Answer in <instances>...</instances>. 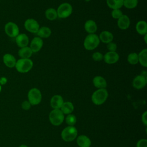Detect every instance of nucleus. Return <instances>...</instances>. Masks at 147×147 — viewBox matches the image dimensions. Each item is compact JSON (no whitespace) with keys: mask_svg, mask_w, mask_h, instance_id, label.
<instances>
[{"mask_svg":"<svg viewBox=\"0 0 147 147\" xmlns=\"http://www.w3.org/2000/svg\"><path fill=\"white\" fill-rule=\"evenodd\" d=\"M28 98L31 105H37L41 101V92L37 88H32L28 92Z\"/></svg>","mask_w":147,"mask_h":147,"instance_id":"0eeeda50","label":"nucleus"},{"mask_svg":"<svg viewBox=\"0 0 147 147\" xmlns=\"http://www.w3.org/2000/svg\"><path fill=\"white\" fill-rule=\"evenodd\" d=\"M45 16L48 20H55L57 18V11L53 8H48L45 11Z\"/></svg>","mask_w":147,"mask_h":147,"instance_id":"bb28decb","label":"nucleus"},{"mask_svg":"<svg viewBox=\"0 0 147 147\" xmlns=\"http://www.w3.org/2000/svg\"><path fill=\"white\" fill-rule=\"evenodd\" d=\"M144 41H145V43H147V34H145V35H144Z\"/></svg>","mask_w":147,"mask_h":147,"instance_id":"4c0bfd02","label":"nucleus"},{"mask_svg":"<svg viewBox=\"0 0 147 147\" xmlns=\"http://www.w3.org/2000/svg\"><path fill=\"white\" fill-rule=\"evenodd\" d=\"M31 106V104L30 103V102L28 100H25L22 103L21 105V107L22 108L25 110H28L30 108Z\"/></svg>","mask_w":147,"mask_h":147,"instance_id":"f704fd0d","label":"nucleus"},{"mask_svg":"<svg viewBox=\"0 0 147 147\" xmlns=\"http://www.w3.org/2000/svg\"><path fill=\"white\" fill-rule=\"evenodd\" d=\"M146 78L141 75H137L133 80V86L138 90L143 88L146 84Z\"/></svg>","mask_w":147,"mask_h":147,"instance_id":"f8f14e48","label":"nucleus"},{"mask_svg":"<svg viewBox=\"0 0 147 147\" xmlns=\"http://www.w3.org/2000/svg\"><path fill=\"white\" fill-rule=\"evenodd\" d=\"M33 54V52L29 47L26 46L25 47L20 48L18 51V55L22 59H30Z\"/></svg>","mask_w":147,"mask_h":147,"instance_id":"aec40b11","label":"nucleus"},{"mask_svg":"<svg viewBox=\"0 0 147 147\" xmlns=\"http://www.w3.org/2000/svg\"><path fill=\"white\" fill-rule=\"evenodd\" d=\"M33 66V63L30 59L20 58L17 60L15 68L18 72L24 74L30 71Z\"/></svg>","mask_w":147,"mask_h":147,"instance_id":"f257e3e1","label":"nucleus"},{"mask_svg":"<svg viewBox=\"0 0 147 147\" xmlns=\"http://www.w3.org/2000/svg\"><path fill=\"white\" fill-rule=\"evenodd\" d=\"M99 43L100 40L98 35L95 33L88 34L84 38L83 45L86 50L92 51L95 49Z\"/></svg>","mask_w":147,"mask_h":147,"instance_id":"f03ea898","label":"nucleus"},{"mask_svg":"<svg viewBox=\"0 0 147 147\" xmlns=\"http://www.w3.org/2000/svg\"><path fill=\"white\" fill-rule=\"evenodd\" d=\"M1 86L0 85V92H1Z\"/></svg>","mask_w":147,"mask_h":147,"instance_id":"a19ab883","label":"nucleus"},{"mask_svg":"<svg viewBox=\"0 0 147 147\" xmlns=\"http://www.w3.org/2000/svg\"><path fill=\"white\" fill-rule=\"evenodd\" d=\"M86 2H90L91 0H84Z\"/></svg>","mask_w":147,"mask_h":147,"instance_id":"ea45409f","label":"nucleus"},{"mask_svg":"<svg viewBox=\"0 0 147 147\" xmlns=\"http://www.w3.org/2000/svg\"><path fill=\"white\" fill-rule=\"evenodd\" d=\"M72 10V6L71 4L67 2L63 3L59 6L56 10L57 17L60 18H66L71 16Z\"/></svg>","mask_w":147,"mask_h":147,"instance_id":"423d86ee","label":"nucleus"},{"mask_svg":"<svg viewBox=\"0 0 147 147\" xmlns=\"http://www.w3.org/2000/svg\"><path fill=\"white\" fill-rule=\"evenodd\" d=\"M108 95L109 94L106 88L98 89L93 92L91 100L95 105H100L106 100Z\"/></svg>","mask_w":147,"mask_h":147,"instance_id":"7ed1b4c3","label":"nucleus"},{"mask_svg":"<svg viewBox=\"0 0 147 147\" xmlns=\"http://www.w3.org/2000/svg\"><path fill=\"white\" fill-rule=\"evenodd\" d=\"M107 48L109 51L110 52H116L117 49V45L116 43L111 41L108 44H107Z\"/></svg>","mask_w":147,"mask_h":147,"instance_id":"473e14b6","label":"nucleus"},{"mask_svg":"<svg viewBox=\"0 0 147 147\" xmlns=\"http://www.w3.org/2000/svg\"><path fill=\"white\" fill-rule=\"evenodd\" d=\"M74 109V106L71 102H65L60 107V110L65 114H71Z\"/></svg>","mask_w":147,"mask_h":147,"instance_id":"a878e982","label":"nucleus"},{"mask_svg":"<svg viewBox=\"0 0 147 147\" xmlns=\"http://www.w3.org/2000/svg\"><path fill=\"white\" fill-rule=\"evenodd\" d=\"M63 103V98L60 95L53 96L50 101L51 106L53 109H60Z\"/></svg>","mask_w":147,"mask_h":147,"instance_id":"dca6fc26","label":"nucleus"},{"mask_svg":"<svg viewBox=\"0 0 147 147\" xmlns=\"http://www.w3.org/2000/svg\"><path fill=\"white\" fill-rule=\"evenodd\" d=\"M136 147H147V140L146 139L139 140L137 143Z\"/></svg>","mask_w":147,"mask_h":147,"instance_id":"72a5a7b5","label":"nucleus"},{"mask_svg":"<svg viewBox=\"0 0 147 147\" xmlns=\"http://www.w3.org/2000/svg\"><path fill=\"white\" fill-rule=\"evenodd\" d=\"M16 42L20 48L28 46L29 40L28 36L25 33H19L16 37Z\"/></svg>","mask_w":147,"mask_h":147,"instance_id":"ddd939ff","label":"nucleus"},{"mask_svg":"<svg viewBox=\"0 0 147 147\" xmlns=\"http://www.w3.org/2000/svg\"><path fill=\"white\" fill-rule=\"evenodd\" d=\"M146 114H147V112L145 111L144 112V113L142 114V121L144 123V124L146 126L147 125V118H146Z\"/></svg>","mask_w":147,"mask_h":147,"instance_id":"c9c22d12","label":"nucleus"},{"mask_svg":"<svg viewBox=\"0 0 147 147\" xmlns=\"http://www.w3.org/2000/svg\"><path fill=\"white\" fill-rule=\"evenodd\" d=\"M65 122L69 126H74L76 122V118L74 114H69L67 116Z\"/></svg>","mask_w":147,"mask_h":147,"instance_id":"c756f323","label":"nucleus"},{"mask_svg":"<svg viewBox=\"0 0 147 147\" xmlns=\"http://www.w3.org/2000/svg\"><path fill=\"white\" fill-rule=\"evenodd\" d=\"M111 14V16L113 18L118 20L123 14L122 11L119 9H113Z\"/></svg>","mask_w":147,"mask_h":147,"instance_id":"7c9ffc66","label":"nucleus"},{"mask_svg":"<svg viewBox=\"0 0 147 147\" xmlns=\"http://www.w3.org/2000/svg\"><path fill=\"white\" fill-rule=\"evenodd\" d=\"M130 24V21L129 17L126 14H123L117 20L118 27L122 30L127 29Z\"/></svg>","mask_w":147,"mask_h":147,"instance_id":"4468645a","label":"nucleus"},{"mask_svg":"<svg viewBox=\"0 0 147 147\" xmlns=\"http://www.w3.org/2000/svg\"><path fill=\"white\" fill-rule=\"evenodd\" d=\"M92 83L94 86L98 89L106 88L107 87V82L106 79L101 76H95L93 78Z\"/></svg>","mask_w":147,"mask_h":147,"instance_id":"a211bd4d","label":"nucleus"},{"mask_svg":"<svg viewBox=\"0 0 147 147\" xmlns=\"http://www.w3.org/2000/svg\"><path fill=\"white\" fill-rule=\"evenodd\" d=\"M100 41H102L103 43L108 44L113 40V34L109 31L104 30L102 31L98 36Z\"/></svg>","mask_w":147,"mask_h":147,"instance_id":"6ab92c4d","label":"nucleus"},{"mask_svg":"<svg viewBox=\"0 0 147 147\" xmlns=\"http://www.w3.org/2000/svg\"><path fill=\"white\" fill-rule=\"evenodd\" d=\"M7 82V79L6 78L3 76L0 78V85H4Z\"/></svg>","mask_w":147,"mask_h":147,"instance_id":"e433bc0d","label":"nucleus"},{"mask_svg":"<svg viewBox=\"0 0 147 147\" xmlns=\"http://www.w3.org/2000/svg\"><path fill=\"white\" fill-rule=\"evenodd\" d=\"M19 147H29V146H28L27 145H21Z\"/></svg>","mask_w":147,"mask_h":147,"instance_id":"58836bf2","label":"nucleus"},{"mask_svg":"<svg viewBox=\"0 0 147 147\" xmlns=\"http://www.w3.org/2000/svg\"><path fill=\"white\" fill-rule=\"evenodd\" d=\"M84 29L88 34H94L97 30V25L92 20H88L84 24Z\"/></svg>","mask_w":147,"mask_h":147,"instance_id":"f3484780","label":"nucleus"},{"mask_svg":"<svg viewBox=\"0 0 147 147\" xmlns=\"http://www.w3.org/2000/svg\"><path fill=\"white\" fill-rule=\"evenodd\" d=\"M127 62L132 65L137 64L138 63V54L136 52H132L128 55L127 57Z\"/></svg>","mask_w":147,"mask_h":147,"instance_id":"cd10ccee","label":"nucleus"},{"mask_svg":"<svg viewBox=\"0 0 147 147\" xmlns=\"http://www.w3.org/2000/svg\"><path fill=\"white\" fill-rule=\"evenodd\" d=\"M42 46L43 41L42 38L39 37H35L31 41L29 47L33 53H36L41 50Z\"/></svg>","mask_w":147,"mask_h":147,"instance_id":"9b49d317","label":"nucleus"},{"mask_svg":"<svg viewBox=\"0 0 147 147\" xmlns=\"http://www.w3.org/2000/svg\"><path fill=\"white\" fill-rule=\"evenodd\" d=\"M92 58L95 61H100L103 60V55L99 52H95L92 55Z\"/></svg>","mask_w":147,"mask_h":147,"instance_id":"2f4dec72","label":"nucleus"},{"mask_svg":"<svg viewBox=\"0 0 147 147\" xmlns=\"http://www.w3.org/2000/svg\"><path fill=\"white\" fill-rule=\"evenodd\" d=\"M61 136L64 141L71 142L76 138L78 130L74 126H68L63 130Z\"/></svg>","mask_w":147,"mask_h":147,"instance_id":"20e7f679","label":"nucleus"},{"mask_svg":"<svg viewBox=\"0 0 147 147\" xmlns=\"http://www.w3.org/2000/svg\"><path fill=\"white\" fill-rule=\"evenodd\" d=\"M5 33L10 37H16L20 33V29L18 25L13 22H7L4 27Z\"/></svg>","mask_w":147,"mask_h":147,"instance_id":"6e6552de","label":"nucleus"},{"mask_svg":"<svg viewBox=\"0 0 147 147\" xmlns=\"http://www.w3.org/2000/svg\"><path fill=\"white\" fill-rule=\"evenodd\" d=\"M136 30L140 35L147 34V23L145 21H139L136 25Z\"/></svg>","mask_w":147,"mask_h":147,"instance_id":"4be33fe9","label":"nucleus"},{"mask_svg":"<svg viewBox=\"0 0 147 147\" xmlns=\"http://www.w3.org/2000/svg\"><path fill=\"white\" fill-rule=\"evenodd\" d=\"M16 61L17 60L15 57L10 53H6L3 56V62L8 68H12L15 67Z\"/></svg>","mask_w":147,"mask_h":147,"instance_id":"2eb2a0df","label":"nucleus"},{"mask_svg":"<svg viewBox=\"0 0 147 147\" xmlns=\"http://www.w3.org/2000/svg\"><path fill=\"white\" fill-rule=\"evenodd\" d=\"M64 119V114L60 109H53L49 113V121L54 126H59L61 125L63 123Z\"/></svg>","mask_w":147,"mask_h":147,"instance_id":"39448f33","label":"nucleus"},{"mask_svg":"<svg viewBox=\"0 0 147 147\" xmlns=\"http://www.w3.org/2000/svg\"><path fill=\"white\" fill-rule=\"evenodd\" d=\"M108 7L111 9H121L123 6V0H106Z\"/></svg>","mask_w":147,"mask_h":147,"instance_id":"393cba45","label":"nucleus"},{"mask_svg":"<svg viewBox=\"0 0 147 147\" xmlns=\"http://www.w3.org/2000/svg\"><path fill=\"white\" fill-rule=\"evenodd\" d=\"M138 5V0H123V4L126 8L132 9L135 8Z\"/></svg>","mask_w":147,"mask_h":147,"instance_id":"c85d7f7f","label":"nucleus"},{"mask_svg":"<svg viewBox=\"0 0 147 147\" xmlns=\"http://www.w3.org/2000/svg\"><path fill=\"white\" fill-rule=\"evenodd\" d=\"M76 142L80 147H90L91 145L90 139L84 135H80L78 136Z\"/></svg>","mask_w":147,"mask_h":147,"instance_id":"412c9836","label":"nucleus"},{"mask_svg":"<svg viewBox=\"0 0 147 147\" xmlns=\"http://www.w3.org/2000/svg\"><path fill=\"white\" fill-rule=\"evenodd\" d=\"M24 27L29 32L37 33L40 28V25L36 20L33 18H28L24 22Z\"/></svg>","mask_w":147,"mask_h":147,"instance_id":"1a4fd4ad","label":"nucleus"},{"mask_svg":"<svg viewBox=\"0 0 147 147\" xmlns=\"http://www.w3.org/2000/svg\"><path fill=\"white\" fill-rule=\"evenodd\" d=\"M119 59V56L116 52L109 51L103 55V60L108 64H113L116 63Z\"/></svg>","mask_w":147,"mask_h":147,"instance_id":"9d476101","label":"nucleus"},{"mask_svg":"<svg viewBox=\"0 0 147 147\" xmlns=\"http://www.w3.org/2000/svg\"><path fill=\"white\" fill-rule=\"evenodd\" d=\"M52 31L51 29L47 26H42L40 27L38 32H37V34L38 37L41 38H46L50 37L51 35Z\"/></svg>","mask_w":147,"mask_h":147,"instance_id":"5701e85b","label":"nucleus"},{"mask_svg":"<svg viewBox=\"0 0 147 147\" xmlns=\"http://www.w3.org/2000/svg\"><path fill=\"white\" fill-rule=\"evenodd\" d=\"M138 63L144 67H147V49L145 48L141 50L138 54Z\"/></svg>","mask_w":147,"mask_h":147,"instance_id":"b1692460","label":"nucleus"}]
</instances>
